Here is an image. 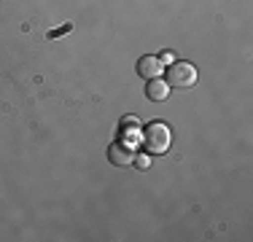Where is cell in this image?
Returning <instances> with one entry per match:
<instances>
[{
  "instance_id": "cell-8",
  "label": "cell",
  "mask_w": 253,
  "mask_h": 242,
  "mask_svg": "<svg viewBox=\"0 0 253 242\" xmlns=\"http://www.w3.org/2000/svg\"><path fill=\"white\" fill-rule=\"evenodd\" d=\"M159 62H167V65H170V62H175V57H172V51H165V54L159 57Z\"/></svg>"
},
{
  "instance_id": "cell-3",
  "label": "cell",
  "mask_w": 253,
  "mask_h": 242,
  "mask_svg": "<svg viewBox=\"0 0 253 242\" xmlns=\"http://www.w3.org/2000/svg\"><path fill=\"white\" fill-rule=\"evenodd\" d=\"M108 161H111L113 167H129L135 164V151H132L129 143H111L108 145Z\"/></svg>"
},
{
  "instance_id": "cell-7",
  "label": "cell",
  "mask_w": 253,
  "mask_h": 242,
  "mask_svg": "<svg viewBox=\"0 0 253 242\" xmlns=\"http://www.w3.org/2000/svg\"><path fill=\"white\" fill-rule=\"evenodd\" d=\"M135 164L140 167V169H148V164H151V159H148V156H135Z\"/></svg>"
},
{
  "instance_id": "cell-5",
  "label": "cell",
  "mask_w": 253,
  "mask_h": 242,
  "mask_svg": "<svg viewBox=\"0 0 253 242\" xmlns=\"http://www.w3.org/2000/svg\"><path fill=\"white\" fill-rule=\"evenodd\" d=\"M146 97L151 102H165L167 97H170V86H167V81H162V78H151L146 86Z\"/></svg>"
},
{
  "instance_id": "cell-4",
  "label": "cell",
  "mask_w": 253,
  "mask_h": 242,
  "mask_svg": "<svg viewBox=\"0 0 253 242\" xmlns=\"http://www.w3.org/2000/svg\"><path fill=\"white\" fill-rule=\"evenodd\" d=\"M137 73H140V78H146V81H151V78H159V73H162V62H159V57H140L137 59Z\"/></svg>"
},
{
  "instance_id": "cell-6",
  "label": "cell",
  "mask_w": 253,
  "mask_h": 242,
  "mask_svg": "<svg viewBox=\"0 0 253 242\" xmlns=\"http://www.w3.org/2000/svg\"><path fill=\"white\" fill-rule=\"evenodd\" d=\"M124 126H140V121H137L135 116H124L122 119V129H124Z\"/></svg>"
},
{
  "instance_id": "cell-1",
  "label": "cell",
  "mask_w": 253,
  "mask_h": 242,
  "mask_svg": "<svg viewBox=\"0 0 253 242\" xmlns=\"http://www.w3.org/2000/svg\"><path fill=\"white\" fill-rule=\"evenodd\" d=\"M170 145H172V129L165 121H151L143 129V148L148 154H167Z\"/></svg>"
},
{
  "instance_id": "cell-2",
  "label": "cell",
  "mask_w": 253,
  "mask_h": 242,
  "mask_svg": "<svg viewBox=\"0 0 253 242\" xmlns=\"http://www.w3.org/2000/svg\"><path fill=\"white\" fill-rule=\"evenodd\" d=\"M197 83V68L191 62H170L167 68V86L170 89H191Z\"/></svg>"
}]
</instances>
